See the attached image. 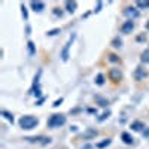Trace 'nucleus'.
I'll use <instances>...</instances> for the list:
<instances>
[{
	"label": "nucleus",
	"mask_w": 149,
	"mask_h": 149,
	"mask_svg": "<svg viewBox=\"0 0 149 149\" xmlns=\"http://www.w3.org/2000/svg\"><path fill=\"white\" fill-rule=\"evenodd\" d=\"M66 121H67L66 115H63V113H54V115L49 116L46 125L49 128H60V127H63L66 124Z\"/></svg>",
	"instance_id": "obj_2"
},
{
	"label": "nucleus",
	"mask_w": 149,
	"mask_h": 149,
	"mask_svg": "<svg viewBox=\"0 0 149 149\" xmlns=\"http://www.w3.org/2000/svg\"><path fill=\"white\" fill-rule=\"evenodd\" d=\"M140 61L143 64H149V49H145V51L140 54Z\"/></svg>",
	"instance_id": "obj_13"
},
{
	"label": "nucleus",
	"mask_w": 149,
	"mask_h": 149,
	"mask_svg": "<svg viewBox=\"0 0 149 149\" xmlns=\"http://www.w3.org/2000/svg\"><path fill=\"white\" fill-rule=\"evenodd\" d=\"M107 79L113 84V85H118V84L124 79V73H122V70L118 69V67H110V69L107 70Z\"/></svg>",
	"instance_id": "obj_3"
},
{
	"label": "nucleus",
	"mask_w": 149,
	"mask_h": 149,
	"mask_svg": "<svg viewBox=\"0 0 149 149\" xmlns=\"http://www.w3.org/2000/svg\"><path fill=\"white\" fill-rule=\"evenodd\" d=\"M110 45L113 46V48H121V46H122V40L119 39V36H116L115 39H113V40L110 42Z\"/></svg>",
	"instance_id": "obj_17"
},
{
	"label": "nucleus",
	"mask_w": 149,
	"mask_h": 149,
	"mask_svg": "<svg viewBox=\"0 0 149 149\" xmlns=\"http://www.w3.org/2000/svg\"><path fill=\"white\" fill-rule=\"evenodd\" d=\"M122 12H124V15H125L128 19H134V18H137V17H139V14H140L139 9L136 8V6H125Z\"/></svg>",
	"instance_id": "obj_5"
},
{
	"label": "nucleus",
	"mask_w": 149,
	"mask_h": 149,
	"mask_svg": "<svg viewBox=\"0 0 149 149\" xmlns=\"http://www.w3.org/2000/svg\"><path fill=\"white\" fill-rule=\"evenodd\" d=\"M30 6H31V9L34 12H37V14H40V12L45 9V3L43 2H31Z\"/></svg>",
	"instance_id": "obj_10"
},
{
	"label": "nucleus",
	"mask_w": 149,
	"mask_h": 149,
	"mask_svg": "<svg viewBox=\"0 0 149 149\" xmlns=\"http://www.w3.org/2000/svg\"><path fill=\"white\" fill-rule=\"evenodd\" d=\"M148 76H149V72H146L142 66L136 67V70H134V79H136V81H143V79L148 78Z\"/></svg>",
	"instance_id": "obj_7"
},
{
	"label": "nucleus",
	"mask_w": 149,
	"mask_h": 149,
	"mask_svg": "<svg viewBox=\"0 0 149 149\" xmlns=\"http://www.w3.org/2000/svg\"><path fill=\"white\" fill-rule=\"evenodd\" d=\"M97 134H98V131H97V130H94V128H88V130H86V131L81 136V137H82V139H85V140H90V139H94Z\"/></svg>",
	"instance_id": "obj_9"
},
{
	"label": "nucleus",
	"mask_w": 149,
	"mask_h": 149,
	"mask_svg": "<svg viewBox=\"0 0 149 149\" xmlns=\"http://www.w3.org/2000/svg\"><path fill=\"white\" fill-rule=\"evenodd\" d=\"M148 8H149V2H148Z\"/></svg>",
	"instance_id": "obj_30"
},
{
	"label": "nucleus",
	"mask_w": 149,
	"mask_h": 149,
	"mask_svg": "<svg viewBox=\"0 0 149 149\" xmlns=\"http://www.w3.org/2000/svg\"><path fill=\"white\" fill-rule=\"evenodd\" d=\"M143 136H145V137H149V128H146V130L143 131Z\"/></svg>",
	"instance_id": "obj_27"
},
{
	"label": "nucleus",
	"mask_w": 149,
	"mask_h": 149,
	"mask_svg": "<svg viewBox=\"0 0 149 149\" xmlns=\"http://www.w3.org/2000/svg\"><path fill=\"white\" fill-rule=\"evenodd\" d=\"M74 39H76V34H72L70 37H69V40L66 42V45H64V48L63 49H61V54H60V57H61V60H63L64 61V63H66V61L69 60V49H70V46L73 45V42H74Z\"/></svg>",
	"instance_id": "obj_4"
},
{
	"label": "nucleus",
	"mask_w": 149,
	"mask_h": 149,
	"mask_svg": "<svg viewBox=\"0 0 149 149\" xmlns=\"http://www.w3.org/2000/svg\"><path fill=\"white\" fill-rule=\"evenodd\" d=\"M137 40H139V42H142V40L145 42V40H146V34H140V36H137Z\"/></svg>",
	"instance_id": "obj_26"
},
{
	"label": "nucleus",
	"mask_w": 149,
	"mask_h": 149,
	"mask_svg": "<svg viewBox=\"0 0 149 149\" xmlns=\"http://www.w3.org/2000/svg\"><path fill=\"white\" fill-rule=\"evenodd\" d=\"M146 30H148V31H149V19H148V21H146Z\"/></svg>",
	"instance_id": "obj_28"
},
{
	"label": "nucleus",
	"mask_w": 149,
	"mask_h": 149,
	"mask_svg": "<svg viewBox=\"0 0 149 149\" xmlns=\"http://www.w3.org/2000/svg\"><path fill=\"white\" fill-rule=\"evenodd\" d=\"M18 124L22 130H33L34 127H37V124H39V118L34 116V115H24V116L19 118Z\"/></svg>",
	"instance_id": "obj_1"
},
{
	"label": "nucleus",
	"mask_w": 149,
	"mask_h": 149,
	"mask_svg": "<svg viewBox=\"0 0 149 149\" xmlns=\"http://www.w3.org/2000/svg\"><path fill=\"white\" fill-rule=\"evenodd\" d=\"M2 115H3V116H5V118H6L9 122H10V124H14V121H15V119H14V115L9 113L8 110H2Z\"/></svg>",
	"instance_id": "obj_18"
},
{
	"label": "nucleus",
	"mask_w": 149,
	"mask_h": 149,
	"mask_svg": "<svg viewBox=\"0 0 149 149\" xmlns=\"http://www.w3.org/2000/svg\"><path fill=\"white\" fill-rule=\"evenodd\" d=\"M27 48H29V54H30V55H34V54H36V46H34V43H33L31 40H29Z\"/></svg>",
	"instance_id": "obj_19"
},
{
	"label": "nucleus",
	"mask_w": 149,
	"mask_h": 149,
	"mask_svg": "<svg viewBox=\"0 0 149 149\" xmlns=\"http://www.w3.org/2000/svg\"><path fill=\"white\" fill-rule=\"evenodd\" d=\"M82 149H91V145H86L85 148H82Z\"/></svg>",
	"instance_id": "obj_29"
},
{
	"label": "nucleus",
	"mask_w": 149,
	"mask_h": 149,
	"mask_svg": "<svg viewBox=\"0 0 149 149\" xmlns=\"http://www.w3.org/2000/svg\"><path fill=\"white\" fill-rule=\"evenodd\" d=\"M61 103H63V97H60V98H58V100H55L52 106H54V107H58V106H60Z\"/></svg>",
	"instance_id": "obj_24"
},
{
	"label": "nucleus",
	"mask_w": 149,
	"mask_h": 149,
	"mask_svg": "<svg viewBox=\"0 0 149 149\" xmlns=\"http://www.w3.org/2000/svg\"><path fill=\"white\" fill-rule=\"evenodd\" d=\"M121 33L122 34H130L133 30H134V21L133 19H127V21H124L121 24Z\"/></svg>",
	"instance_id": "obj_6"
},
{
	"label": "nucleus",
	"mask_w": 149,
	"mask_h": 149,
	"mask_svg": "<svg viewBox=\"0 0 149 149\" xmlns=\"http://www.w3.org/2000/svg\"><path fill=\"white\" fill-rule=\"evenodd\" d=\"M110 143H112V140H110V139H104L103 142H100V143H97V145H95V148H97V149H103V148L109 146Z\"/></svg>",
	"instance_id": "obj_16"
},
{
	"label": "nucleus",
	"mask_w": 149,
	"mask_h": 149,
	"mask_svg": "<svg viewBox=\"0 0 149 149\" xmlns=\"http://www.w3.org/2000/svg\"><path fill=\"white\" fill-rule=\"evenodd\" d=\"M95 100H97L98 103H100V106H103V107H106V106L109 104V102L106 100V98H102V97H98V95L95 97Z\"/></svg>",
	"instance_id": "obj_21"
},
{
	"label": "nucleus",
	"mask_w": 149,
	"mask_h": 149,
	"mask_svg": "<svg viewBox=\"0 0 149 149\" xmlns=\"http://www.w3.org/2000/svg\"><path fill=\"white\" fill-rule=\"evenodd\" d=\"M130 128L133 130V131H145L146 130V127H145V122L143 121H133L131 122V125H130Z\"/></svg>",
	"instance_id": "obj_8"
},
{
	"label": "nucleus",
	"mask_w": 149,
	"mask_h": 149,
	"mask_svg": "<svg viewBox=\"0 0 149 149\" xmlns=\"http://www.w3.org/2000/svg\"><path fill=\"white\" fill-rule=\"evenodd\" d=\"M57 33H61V30H60V29H54V30H49V31H46V34H48V36H55Z\"/></svg>",
	"instance_id": "obj_23"
},
{
	"label": "nucleus",
	"mask_w": 149,
	"mask_h": 149,
	"mask_svg": "<svg viewBox=\"0 0 149 149\" xmlns=\"http://www.w3.org/2000/svg\"><path fill=\"white\" fill-rule=\"evenodd\" d=\"M64 8H66V10L69 12V14H74V10H76V8H78V3L76 2H66Z\"/></svg>",
	"instance_id": "obj_12"
},
{
	"label": "nucleus",
	"mask_w": 149,
	"mask_h": 149,
	"mask_svg": "<svg viewBox=\"0 0 149 149\" xmlns=\"http://www.w3.org/2000/svg\"><path fill=\"white\" fill-rule=\"evenodd\" d=\"M104 74L103 73H98L97 76H95V85H98V86H102V85H104Z\"/></svg>",
	"instance_id": "obj_15"
},
{
	"label": "nucleus",
	"mask_w": 149,
	"mask_h": 149,
	"mask_svg": "<svg viewBox=\"0 0 149 149\" xmlns=\"http://www.w3.org/2000/svg\"><path fill=\"white\" fill-rule=\"evenodd\" d=\"M121 140L125 143V145H131L133 142H134V139H133V136L128 133V131H124L122 134H121Z\"/></svg>",
	"instance_id": "obj_11"
},
{
	"label": "nucleus",
	"mask_w": 149,
	"mask_h": 149,
	"mask_svg": "<svg viewBox=\"0 0 149 149\" xmlns=\"http://www.w3.org/2000/svg\"><path fill=\"white\" fill-rule=\"evenodd\" d=\"M107 60L110 61V63H121V57H118V55L113 54V52H109V54H107Z\"/></svg>",
	"instance_id": "obj_14"
},
{
	"label": "nucleus",
	"mask_w": 149,
	"mask_h": 149,
	"mask_svg": "<svg viewBox=\"0 0 149 149\" xmlns=\"http://www.w3.org/2000/svg\"><path fill=\"white\" fill-rule=\"evenodd\" d=\"M109 116H110V110L104 112V113H103V115H102L100 118H97V121H98V122H103V121H104V119H107Z\"/></svg>",
	"instance_id": "obj_22"
},
{
	"label": "nucleus",
	"mask_w": 149,
	"mask_h": 149,
	"mask_svg": "<svg viewBox=\"0 0 149 149\" xmlns=\"http://www.w3.org/2000/svg\"><path fill=\"white\" fill-rule=\"evenodd\" d=\"M102 6H103V3L98 2V3H97V8H95L94 10H95V12H100V10H102Z\"/></svg>",
	"instance_id": "obj_25"
},
{
	"label": "nucleus",
	"mask_w": 149,
	"mask_h": 149,
	"mask_svg": "<svg viewBox=\"0 0 149 149\" xmlns=\"http://www.w3.org/2000/svg\"><path fill=\"white\" fill-rule=\"evenodd\" d=\"M21 14H22V17H24V21L29 19V12H27V6H26V5H21Z\"/></svg>",
	"instance_id": "obj_20"
}]
</instances>
